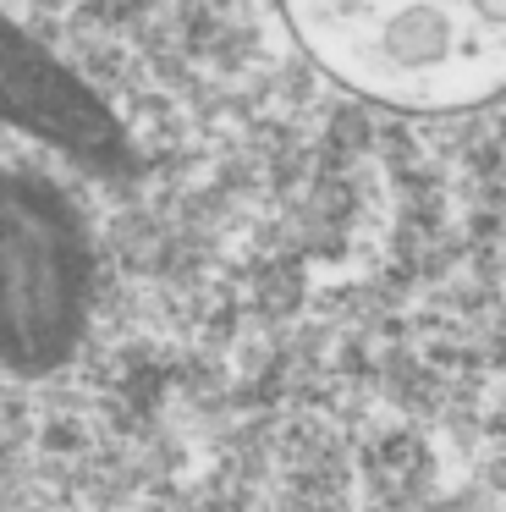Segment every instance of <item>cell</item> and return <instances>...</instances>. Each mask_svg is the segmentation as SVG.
Returning <instances> with one entry per match:
<instances>
[{
  "label": "cell",
  "instance_id": "obj_1",
  "mask_svg": "<svg viewBox=\"0 0 506 512\" xmlns=\"http://www.w3.org/2000/svg\"><path fill=\"white\" fill-rule=\"evenodd\" d=\"M303 50L363 100L468 111L506 89V0H281Z\"/></svg>",
  "mask_w": 506,
  "mask_h": 512
},
{
  "label": "cell",
  "instance_id": "obj_3",
  "mask_svg": "<svg viewBox=\"0 0 506 512\" xmlns=\"http://www.w3.org/2000/svg\"><path fill=\"white\" fill-rule=\"evenodd\" d=\"M0 122L72 149V155H105L116 144L105 105L66 67H55L39 45H28L11 23H0Z\"/></svg>",
  "mask_w": 506,
  "mask_h": 512
},
{
  "label": "cell",
  "instance_id": "obj_2",
  "mask_svg": "<svg viewBox=\"0 0 506 512\" xmlns=\"http://www.w3.org/2000/svg\"><path fill=\"white\" fill-rule=\"evenodd\" d=\"M94 309V248L55 182L0 171V364L55 375Z\"/></svg>",
  "mask_w": 506,
  "mask_h": 512
}]
</instances>
